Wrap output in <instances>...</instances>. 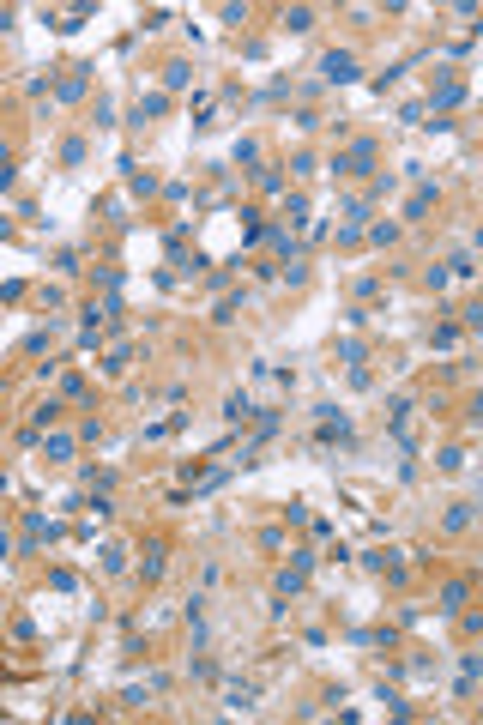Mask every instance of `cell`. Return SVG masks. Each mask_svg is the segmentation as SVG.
<instances>
[{
	"mask_svg": "<svg viewBox=\"0 0 483 725\" xmlns=\"http://www.w3.org/2000/svg\"><path fill=\"white\" fill-rule=\"evenodd\" d=\"M326 79H350V55H326Z\"/></svg>",
	"mask_w": 483,
	"mask_h": 725,
	"instance_id": "obj_1",
	"label": "cell"
}]
</instances>
